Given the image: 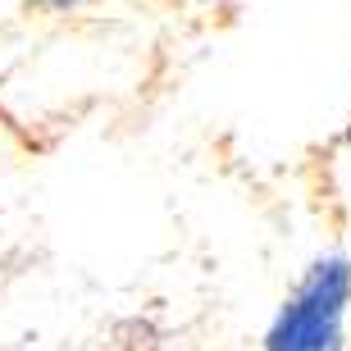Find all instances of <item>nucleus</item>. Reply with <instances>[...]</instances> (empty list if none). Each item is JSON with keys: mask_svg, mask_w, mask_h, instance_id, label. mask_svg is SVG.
<instances>
[{"mask_svg": "<svg viewBox=\"0 0 351 351\" xmlns=\"http://www.w3.org/2000/svg\"><path fill=\"white\" fill-rule=\"evenodd\" d=\"M351 256L324 251L297 274L265 324L261 351H347Z\"/></svg>", "mask_w": 351, "mask_h": 351, "instance_id": "f257e3e1", "label": "nucleus"}, {"mask_svg": "<svg viewBox=\"0 0 351 351\" xmlns=\"http://www.w3.org/2000/svg\"><path fill=\"white\" fill-rule=\"evenodd\" d=\"M27 5H37V10H46V14H73L82 0H27Z\"/></svg>", "mask_w": 351, "mask_h": 351, "instance_id": "f03ea898", "label": "nucleus"}]
</instances>
